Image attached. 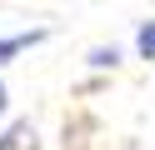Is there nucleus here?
I'll return each instance as SVG.
<instances>
[{"instance_id": "1", "label": "nucleus", "mask_w": 155, "mask_h": 150, "mask_svg": "<svg viewBox=\"0 0 155 150\" xmlns=\"http://www.w3.org/2000/svg\"><path fill=\"white\" fill-rule=\"evenodd\" d=\"M45 35H50V30H15V35H0V65H10L15 55H25L30 45H40Z\"/></svg>"}, {"instance_id": "2", "label": "nucleus", "mask_w": 155, "mask_h": 150, "mask_svg": "<svg viewBox=\"0 0 155 150\" xmlns=\"http://www.w3.org/2000/svg\"><path fill=\"white\" fill-rule=\"evenodd\" d=\"M85 65H90V70H115V65H120V50H115V45H90V50H85Z\"/></svg>"}, {"instance_id": "3", "label": "nucleus", "mask_w": 155, "mask_h": 150, "mask_svg": "<svg viewBox=\"0 0 155 150\" xmlns=\"http://www.w3.org/2000/svg\"><path fill=\"white\" fill-rule=\"evenodd\" d=\"M135 55L155 60V20H140V25H135Z\"/></svg>"}, {"instance_id": "4", "label": "nucleus", "mask_w": 155, "mask_h": 150, "mask_svg": "<svg viewBox=\"0 0 155 150\" xmlns=\"http://www.w3.org/2000/svg\"><path fill=\"white\" fill-rule=\"evenodd\" d=\"M25 135H30V120H15V125L0 135V150H20V140H25Z\"/></svg>"}, {"instance_id": "5", "label": "nucleus", "mask_w": 155, "mask_h": 150, "mask_svg": "<svg viewBox=\"0 0 155 150\" xmlns=\"http://www.w3.org/2000/svg\"><path fill=\"white\" fill-rule=\"evenodd\" d=\"M0 110H5V85H0Z\"/></svg>"}]
</instances>
